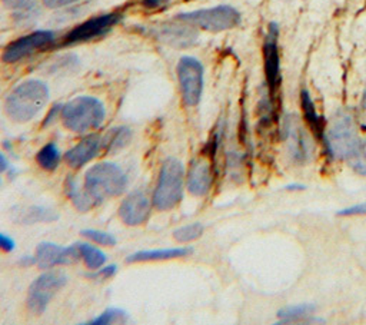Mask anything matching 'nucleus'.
<instances>
[{
	"instance_id": "1",
	"label": "nucleus",
	"mask_w": 366,
	"mask_h": 325,
	"mask_svg": "<svg viewBox=\"0 0 366 325\" xmlns=\"http://www.w3.org/2000/svg\"><path fill=\"white\" fill-rule=\"evenodd\" d=\"M49 99L47 86L37 79L18 85L6 99V113L15 122L25 123L32 120Z\"/></svg>"
},
{
	"instance_id": "2",
	"label": "nucleus",
	"mask_w": 366,
	"mask_h": 325,
	"mask_svg": "<svg viewBox=\"0 0 366 325\" xmlns=\"http://www.w3.org/2000/svg\"><path fill=\"white\" fill-rule=\"evenodd\" d=\"M126 173L113 162H100L92 166L85 175L83 188L98 204L117 197L126 189Z\"/></svg>"
},
{
	"instance_id": "3",
	"label": "nucleus",
	"mask_w": 366,
	"mask_h": 325,
	"mask_svg": "<svg viewBox=\"0 0 366 325\" xmlns=\"http://www.w3.org/2000/svg\"><path fill=\"white\" fill-rule=\"evenodd\" d=\"M103 103L92 96H79L72 99L60 109L64 125L72 132L85 134L98 129L105 120Z\"/></svg>"
},
{
	"instance_id": "4",
	"label": "nucleus",
	"mask_w": 366,
	"mask_h": 325,
	"mask_svg": "<svg viewBox=\"0 0 366 325\" xmlns=\"http://www.w3.org/2000/svg\"><path fill=\"white\" fill-rule=\"evenodd\" d=\"M183 182L185 171L182 164L175 158L166 159L160 168L158 186L153 193V207L158 211L175 208L183 197Z\"/></svg>"
},
{
	"instance_id": "5",
	"label": "nucleus",
	"mask_w": 366,
	"mask_h": 325,
	"mask_svg": "<svg viewBox=\"0 0 366 325\" xmlns=\"http://www.w3.org/2000/svg\"><path fill=\"white\" fill-rule=\"evenodd\" d=\"M325 142L333 159H349L358 154L360 141L355 122L349 113H339L333 119L325 137Z\"/></svg>"
},
{
	"instance_id": "6",
	"label": "nucleus",
	"mask_w": 366,
	"mask_h": 325,
	"mask_svg": "<svg viewBox=\"0 0 366 325\" xmlns=\"http://www.w3.org/2000/svg\"><path fill=\"white\" fill-rule=\"evenodd\" d=\"M175 19L202 30L223 32L233 29L240 23V13L230 6H216L211 9L180 13Z\"/></svg>"
},
{
	"instance_id": "7",
	"label": "nucleus",
	"mask_w": 366,
	"mask_h": 325,
	"mask_svg": "<svg viewBox=\"0 0 366 325\" xmlns=\"http://www.w3.org/2000/svg\"><path fill=\"white\" fill-rule=\"evenodd\" d=\"M177 79L183 103L189 108L196 106L203 91L202 63L192 56H183L177 63Z\"/></svg>"
},
{
	"instance_id": "8",
	"label": "nucleus",
	"mask_w": 366,
	"mask_h": 325,
	"mask_svg": "<svg viewBox=\"0 0 366 325\" xmlns=\"http://www.w3.org/2000/svg\"><path fill=\"white\" fill-rule=\"evenodd\" d=\"M65 284H66V277L59 271L46 273L37 277L29 288V297H28L29 309L35 314H43L49 302L52 301V298Z\"/></svg>"
},
{
	"instance_id": "9",
	"label": "nucleus",
	"mask_w": 366,
	"mask_h": 325,
	"mask_svg": "<svg viewBox=\"0 0 366 325\" xmlns=\"http://www.w3.org/2000/svg\"><path fill=\"white\" fill-rule=\"evenodd\" d=\"M56 40V33L50 30H37L8 45L5 49L2 59L6 63H16L33 53L49 47Z\"/></svg>"
},
{
	"instance_id": "10",
	"label": "nucleus",
	"mask_w": 366,
	"mask_h": 325,
	"mask_svg": "<svg viewBox=\"0 0 366 325\" xmlns=\"http://www.w3.org/2000/svg\"><path fill=\"white\" fill-rule=\"evenodd\" d=\"M119 21H120V16L117 13H106V15L92 18V19L81 23L75 29H72L65 36L62 43H64V46H69V45L89 42L92 39H96V38L103 36L107 32H110L117 25Z\"/></svg>"
},
{
	"instance_id": "11",
	"label": "nucleus",
	"mask_w": 366,
	"mask_h": 325,
	"mask_svg": "<svg viewBox=\"0 0 366 325\" xmlns=\"http://www.w3.org/2000/svg\"><path fill=\"white\" fill-rule=\"evenodd\" d=\"M81 259L78 245L64 248L52 242H42L36 249V263L42 270H50L56 266L72 264Z\"/></svg>"
},
{
	"instance_id": "12",
	"label": "nucleus",
	"mask_w": 366,
	"mask_h": 325,
	"mask_svg": "<svg viewBox=\"0 0 366 325\" xmlns=\"http://www.w3.org/2000/svg\"><path fill=\"white\" fill-rule=\"evenodd\" d=\"M264 59H265V76L269 92L273 95L281 84V59L278 49V26L271 25L269 33L264 45Z\"/></svg>"
},
{
	"instance_id": "13",
	"label": "nucleus",
	"mask_w": 366,
	"mask_h": 325,
	"mask_svg": "<svg viewBox=\"0 0 366 325\" xmlns=\"http://www.w3.org/2000/svg\"><path fill=\"white\" fill-rule=\"evenodd\" d=\"M150 207V201L143 192H134L122 203L119 217L129 227H139L149 218Z\"/></svg>"
},
{
	"instance_id": "14",
	"label": "nucleus",
	"mask_w": 366,
	"mask_h": 325,
	"mask_svg": "<svg viewBox=\"0 0 366 325\" xmlns=\"http://www.w3.org/2000/svg\"><path fill=\"white\" fill-rule=\"evenodd\" d=\"M102 148V138L99 135H89L83 138L75 148L66 152L65 161L72 169H79L90 162Z\"/></svg>"
},
{
	"instance_id": "15",
	"label": "nucleus",
	"mask_w": 366,
	"mask_h": 325,
	"mask_svg": "<svg viewBox=\"0 0 366 325\" xmlns=\"http://www.w3.org/2000/svg\"><path fill=\"white\" fill-rule=\"evenodd\" d=\"M212 166L206 159H196L192 162L188 172L187 186L195 197L206 195L212 188Z\"/></svg>"
},
{
	"instance_id": "16",
	"label": "nucleus",
	"mask_w": 366,
	"mask_h": 325,
	"mask_svg": "<svg viewBox=\"0 0 366 325\" xmlns=\"http://www.w3.org/2000/svg\"><path fill=\"white\" fill-rule=\"evenodd\" d=\"M285 137L289 141V149L293 158L297 161L308 159L311 155V141L303 129L299 126L297 120L292 116L288 118L285 123Z\"/></svg>"
},
{
	"instance_id": "17",
	"label": "nucleus",
	"mask_w": 366,
	"mask_h": 325,
	"mask_svg": "<svg viewBox=\"0 0 366 325\" xmlns=\"http://www.w3.org/2000/svg\"><path fill=\"white\" fill-rule=\"evenodd\" d=\"M176 22L177 23L163 25L158 32L159 36L162 38V40L165 43L175 46V47L191 46L196 40L195 28L188 23H183L180 21H176Z\"/></svg>"
},
{
	"instance_id": "18",
	"label": "nucleus",
	"mask_w": 366,
	"mask_h": 325,
	"mask_svg": "<svg viewBox=\"0 0 366 325\" xmlns=\"http://www.w3.org/2000/svg\"><path fill=\"white\" fill-rule=\"evenodd\" d=\"M192 249L188 248H170V249H149V251H138L126 258L128 264L136 263H156V261H166V259L182 258L191 253Z\"/></svg>"
},
{
	"instance_id": "19",
	"label": "nucleus",
	"mask_w": 366,
	"mask_h": 325,
	"mask_svg": "<svg viewBox=\"0 0 366 325\" xmlns=\"http://www.w3.org/2000/svg\"><path fill=\"white\" fill-rule=\"evenodd\" d=\"M65 190H66V195L69 197V200L72 201V204L82 212H86V211H90L92 208H95L96 205H99L90 195L86 192L85 188H79V185L76 183V181L69 176L68 181H66V185H65Z\"/></svg>"
},
{
	"instance_id": "20",
	"label": "nucleus",
	"mask_w": 366,
	"mask_h": 325,
	"mask_svg": "<svg viewBox=\"0 0 366 325\" xmlns=\"http://www.w3.org/2000/svg\"><path fill=\"white\" fill-rule=\"evenodd\" d=\"M300 102H302V110L305 115V119L309 123L312 132L318 137V138H324V125H322V118L319 116L312 98L309 95L308 91H302L300 93Z\"/></svg>"
},
{
	"instance_id": "21",
	"label": "nucleus",
	"mask_w": 366,
	"mask_h": 325,
	"mask_svg": "<svg viewBox=\"0 0 366 325\" xmlns=\"http://www.w3.org/2000/svg\"><path fill=\"white\" fill-rule=\"evenodd\" d=\"M132 139V132L129 131V127L122 126V127H114L110 129L106 137L102 138V148H105L109 152L119 151L122 148H125Z\"/></svg>"
},
{
	"instance_id": "22",
	"label": "nucleus",
	"mask_w": 366,
	"mask_h": 325,
	"mask_svg": "<svg viewBox=\"0 0 366 325\" xmlns=\"http://www.w3.org/2000/svg\"><path fill=\"white\" fill-rule=\"evenodd\" d=\"M78 249L81 253V258L90 270H99L106 263V255L98 249L96 246L88 244V242H78Z\"/></svg>"
},
{
	"instance_id": "23",
	"label": "nucleus",
	"mask_w": 366,
	"mask_h": 325,
	"mask_svg": "<svg viewBox=\"0 0 366 325\" xmlns=\"http://www.w3.org/2000/svg\"><path fill=\"white\" fill-rule=\"evenodd\" d=\"M314 307L309 304H302V305H295V307H285L278 312L279 322L278 324H290V322H297L300 319H307L311 317L314 312Z\"/></svg>"
},
{
	"instance_id": "24",
	"label": "nucleus",
	"mask_w": 366,
	"mask_h": 325,
	"mask_svg": "<svg viewBox=\"0 0 366 325\" xmlns=\"http://www.w3.org/2000/svg\"><path fill=\"white\" fill-rule=\"evenodd\" d=\"M36 161L40 168L52 172L57 169L60 161H62V156H60V151L54 144H47L37 152Z\"/></svg>"
},
{
	"instance_id": "25",
	"label": "nucleus",
	"mask_w": 366,
	"mask_h": 325,
	"mask_svg": "<svg viewBox=\"0 0 366 325\" xmlns=\"http://www.w3.org/2000/svg\"><path fill=\"white\" fill-rule=\"evenodd\" d=\"M57 219V215L43 207H32L26 210L23 214H20V222L23 224H35V222H50Z\"/></svg>"
},
{
	"instance_id": "26",
	"label": "nucleus",
	"mask_w": 366,
	"mask_h": 325,
	"mask_svg": "<svg viewBox=\"0 0 366 325\" xmlns=\"http://www.w3.org/2000/svg\"><path fill=\"white\" fill-rule=\"evenodd\" d=\"M128 319V314L120 308H107L103 314L89 321L88 325H109L116 322H124Z\"/></svg>"
},
{
	"instance_id": "27",
	"label": "nucleus",
	"mask_w": 366,
	"mask_h": 325,
	"mask_svg": "<svg viewBox=\"0 0 366 325\" xmlns=\"http://www.w3.org/2000/svg\"><path fill=\"white\" fill-rule=\"evenodd\" d=\"M203 234V227L201 224H191V225H185L180 227L173 232V236L177 242H189V241H195L199 236H202Z\"/></svg>"
},
{
	"instance_id": "28",
	"label": "nucleus",
	"mask_w": 366,
	"mask_h": 325,
	"mask_svg": "<svg viewBox=\"0 0 366 325\" xmlns=\"http://www.w3.org/2000/svg\"><path fill=\"white\" fill-rule=\"evenodd\" d=\"M81 235L95 244L103 245V246H113L116 245V239L113 235L103 232V231H98V229H83L81 232Z\"/></svg>"
},
{
	"instance_id": "29",
	"label": "nucleus",
	"mask_w": 366,
	"mask_h": 325,
	"mask_svg": "<svg viewBox=\"0 0 366 325\" xmlns=\"http://www.w3.org/2000/svg\"><path fill=\"white\" fill-rule=\"evenodd\" d=\"M356 161L353 162V168L360 172V173H366V145L359 148L358 154L353 156Z\"/></svg>"
},
{
	"instance_id": "30",
	"label": "nucleus",
	"mask_w": 366,
	"mask_h": 325,
	"mask_svg": "<svg viewBox=\"0 0 366 325\" xmlns=\"http://www.w3.org/2000/svg\"><path fill=\"white\" fill-rule=\"evenodd\" d=\"M339 217H358V215H366V204H358L348 208H343L338 212Z\"/></svg>"
},
{
	"instance_id": "31",
	"label": "nucleus",
	"mask_w": 366,
	"mask_h": 325,
	"mask_svg": "<svg viewBox=\"0 0 366 325\" xmlns=\"http://www.w3.org/2000/svg\"><path fill=\"white\" fill-rule=\"evenodd\" d=\"M81 0H43V4L46 8L49 9H60V8H66L71 6L73 4H78Z\"/></svg>"
},
{
	"instance_id": "32",
	"label": "nucleus",
	"mask_w": 366,
	"mask_h": 325,
	"mask_svg": "<svg viewBox=\"0 0 366 325\" xmlns=\"http://www.w3.org/2000/svg\"><path fill=\"white\" fill-rule=\"evenodd\" d=\"M2 2L9 9H23L33 4V0H2Z\"/></svg>"
},
{
	"instance_id": "33",
	"label": "nucleus",
	"mask_w": 366,
	"mask_h": 325,
	"mask_svg": "<svg viewBox=\"0 0 366 325\" xmlns=\"http://www.w3.org/2000/svg\"><path fill=\"white\" fill-rule=\"evenodd\" d=\"M116 271H117V267L116 266H109V267H105V268H99L98 270V273L96 274H93V275H90L92 278H103V280H106V278H110V277H113L114 274H116Z\"/></svg>"
},
{
	"instance_id": "34",
	"label": "nucleus",
	"mask_w": 366,
	"mask_h": 325,
	"mask_svg": "<svg viewBox=\"0 0 366 325\" xmlns=\"http://www.w3.org/2000/svg\"><path fill=\"white\" fill-rule=\"evenodd\" d=\"M16 244L11 236H6L4 234H0V251L5 252H12L15 249Z\"/></svg>"
},
{
	"instance_id": "35",
	"label": "nucleus",
	"mask_w": 366,
	"mask_h": 325,
	"mask_svg": "<svg viewBox=\"0 0 366 325\" xmlns=\"http://www.w3.org/2000/svg\"><path fill=\"white\" fill-rule=\"evenodd\" d=\"M143 6L149 11H153V9H159L162 6H165L166 4H169V0H143Z\"/></svg>"
},
{
	"instance_id": "36",
	"label": "nucleus",
	"mask_w": 366,
	"mask_h": 325,
	"mask_svg": "<svg viewBox=\"0 0 366 325\" xmlns=\"http://www.w3.org/2000/svg\"><path fill=\"white\" fill-rule=\"evenodd\" d=\"M285 189L286 190H305V189H307V186L302 185V183H290V185H286Z\"/></svg>"
},
{
	"instance_id": "37",
	"label": "nucleus",
	"mask_w": 366,
	"mask_h": 325,
	"mask_svg": "<svg viewBox=\"0 0 366 325\" xmlns=\"http://www.w3.org/2000/svg\"><path fill=\"white\" fill-rule=\"evenodd\" d=\"M8 169V162H6V158L4 156V154L0 152V173L5 172Z\"/></svg>"
},
{
	"instance_id": "38",
	"label": "nucleus",
	"mask_w": 366,
	"mask_h": 325,
	"mask_svg": "<svg viewBox=\"0 0 366 325\" xmlns=\"http://www.w3.org/2000/svg\"><path fill=\"white\" fill-rule=\"evenodd\" d=\"M362 116H363V119L366 122V92H365L363 101H362Z\"/></svg>"
}]
</instances>
